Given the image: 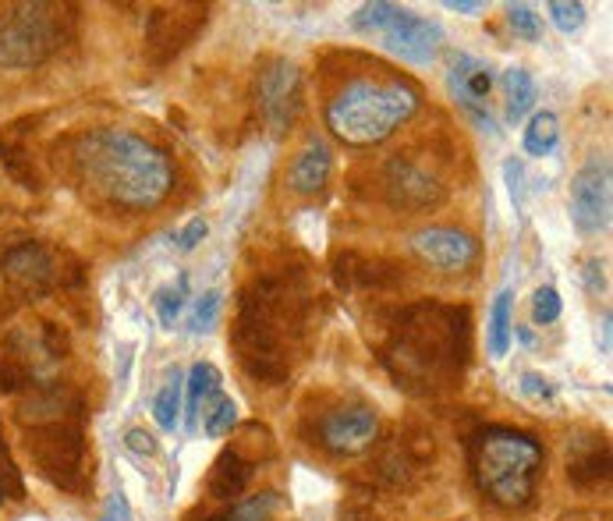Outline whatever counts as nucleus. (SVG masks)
<instances>
[{
    "label": "nucleus",
    "mask_w": 613,
    "mask_h": 521,
    "mask_svg": "<svg viewBox=\"0 0 613 521\" xmlns=\"http://www.w3.org/2000/svg\"><path fill=\"white\" fill-rule=\"evenodd\" d=\"M507 181H511V199L521 206V164L518 160H507Z\"/></svg>",
    "instance_id": "obj_38"
},
{
    "label": "nucleus",
    "mask_w": 613,
    "mask_h": 521,
    "mask_svg": "<svg viewBox=\"0 0 613 521\" xmlns=\"http://www.w3.org/2000/svg\"><path fill=\"white\" fill-rule=\"evenodd\" d=\"M550 18L564 36L578 32L585 25V4H567V0H553L550 4Z\"/></svg>",
    "instance_id": "obj_31"
},
{
    "label": "nucleus",
    "mask_w": 613,
    "mask_h": 521,
    "mask_svg": "<svg viewBox=\"0 0 613 521\" xmlns=\"http://www.w3.org/2000/svg\"><path fill=\"white\" fill-rule=\"evenodd\" d=\"M412 252L433 270L461 273L475 263L479 242L472 234L458 231V227H422L419 234H412Z\"/></svg>",
    "instance_id": "obj_14"
},
{
    "label": "nucleus",
    "mask_w": 613,
    "mask_h": 521,
    "mask_svg": "<svg viewBox=\"0 0 613 521\" xmlns=\"http://www.w3.org/2000/svg\"><path fill=\"white\" fill-rule=\"evenodd\" d=\"M100 521H132V507H128V497L121 490L110 493L107 507H103V518Z\"/></svg>",
    "instance_id": "obj_36"
},
{
    "label": "nucleus",
    "mask_w": 613,
    "mask_h": 521,
    "mask_svg": "<svg viewBox=\"0 0 613 521\" xmlns=\"http://www.w3.org/2000/svg\"><path fill=\"white\" fill-rule=\"evenodd\" d=\"M560 295L553 288H539L536 295H532V319H536L539 327H550V323H557L560 319Z\"/></svg>",
    "instance_id": "obj_32"
},
{
    "label": "nucleus",
    "mask_w": 613,
    "mask_h": 521,
    "mask_svg": "<svg viewBox=\"0 0 613 521\" xmlns=\"http://www.w3.org/2000/svg\"><path fill=\"white\" fill-rule=\"evenodd\" d=\"M504 89H507V121L518 125L521 117L536 107V82H532V75L525 68H511L504 71Z\"/></svg>",
    "instance_id": "obj_22"
},
{
    "label": "nucleus",
    "mask_w": 613,
    "mask_h": 521,
    "mask_svg": "<svg viewBox=\"0 0 613 521\" xmlns=\"http://www.w3.org/2000/svg\"><path fill=\"white\" fill-rule=\"evenodd\" d=\"M511 334H514V291L504 288L493 298V309H489V330H486L489 355L504 358L507 348H511Z\"/></svg>",
    "instance_id": "obj_20"
},
{
    "label": "nucleus",
    "mask_w": 613,
    "mask_h": 521,
    "mask_svg": "<svg viewBox=\"0 0 613 521\" xmlns=\"http://www.w3.org/2000/svg\"><path fill=\"white\" fill-rule=\"evenodd\" d=\"M397 11H401V8H397V4H387V0H380V4H365L351 25H355L358 32H369V36L376 32V36H380V32L387 29L390 22H394Z\"/></svg>",
    "instance_id": "obj_29"
},
{
    "label": "nucleus",
    "mask_w": 613,
    "mask_h": 521,
    "mask_svg": "<svg viewBox=\"0 0 613 521\" xmlns=\"http://www.w3.org/2000/svg\"><path fill=\"white\" fill-rule=\"evenodd\" d=\"M557 142H560L557 114H550V110L532 114V121H528V128H525V153L528 156H550L553 149H557Z\"/></svg>",
    "instance_id": "obj_23"
},
{
    "label": "nucleus",
    "mask_w": 613,
    "mask_h": 521,
    "mask_svg": "<svg viewBox=\"0 0 613 521\" xmlns=\"http://www.w3.org/2000/svg\"><path fill=\"white\" fill-rule=\"evenodd\" d=\"M507 22H511L514 36L525 39V43H539L543 39V22L528 4H507Z\"/></svg>",
    "instance_id": "obj_28"
},
{
    "label": "nucleus",
    "mask_w": 613,
    "mask_h": 521,
    "mask_svg": "<svg viewBox=\"0 0 613 521\" xmlns=\"http://www.w3.org/2000/svg\"><path fill=\"white\" fill-rule=\"evenodd\" d=\"M125 447L132 454H139V458H153V454L160 451L156 436L146 433V429H128V433H125Z\"/></svg>",
    "instance_id": "obj_33"
},
{
    "label": "nucleus",
    "mask_w": 613,
    "mask_h": 521,
    "mask_svg": "<svg viewBox=\"0 0 613 521\" xmlns=\"http://www.w3.org/2000/svg\"><path fill=\"white\" fill-rule=\"evenodd\" d=\"M64 8L57 4H8L0 8V68L25 71L43 64L64 39Z\"/></svg>",
    "instance_id": "obj_6"
},
{
    "label": "nucleus",
    "mask_w": 613,
    "mask_h": 521,
    "mask_svg": "<svg viewBox=\"0 0 613 521\" xmlns=\"http://www.w3.org/2000/svg\"><path fill=\"white\" fill-rule=\"evenodd\" d=\"M25 383H29V376H25L22 366H15V362H0V390H4V394H15V390H22Z\"/></svg>",
    "instance_id": "obj_34"
},
{
    "label": "nucleus",
    "mask_w": 613,
    "mask_h": 521,
    "mask_svg": "<svg viewBox=\"0 0 613 521\" xmlns=\"http://www.w3.org/2000/svg\"><path fill=\"white\" fill-rule=\"evenodd\" d=\"M185 387H188V429H195L199 412L206 415V408L220 397V369L210 366V362H195Z\"/></svg>",
    "instance_id": "obj_19"
},
{
    "label": "nucleus",
    "mask_w": 613,
    "mask_h": 521,
    "mask_svg": "<svg viewBox=\"0 0 613 521\" xmlns=\"http://www.w3.org/2000/svg\"><path fill=\"white\" fill-rule=\"evenodd\" d=\"M309 309L312 295L302 273H266L241 291L231 344L252 380H288L291 348L309 327Z\"/></svg>",
    "instance_id": "obj_2"
},
{
    "label": "nucleus",
    "mask_w": 613,
    "mask_h": 521,
    "mask_svg": "<svg viewBox=\"0 0 613 521\" xmlns=\"http://www.w3.org/2000/svg\"><path fill=\"white\" fill-rule=\"evenodd\" d=\"M0 266H4V277L11 280V288L22 291L25 298L47 295V291H54L61 284L57 256L39 242H22L15 249H8Z\"/></svg>",
    "instance_id": "obj_11"
},
{
    "label": "nucleus",
    "mask_w": 613,
    "mask_h": 521,
    "mask_svg": "<svg viewBox=\"0 0 613 521\" xmlns=\"http://www.w3.org/2000/svg\"><path fill=\"white\" fill-rule=\"evenodd\" d=\"M181 390H185V383H181V373H174L171 380L163 383L160 394H156L153 401V419L160 429H167V433H174L181 422Z\"/></svg>",
    "instance_id": "obj_24"
},
{
    "label": "nucleus",
    "mask_w": 613,
    "mask_h": 521,
    "mask_svg": "<svg viewBox=\"0 0 613 521\" xmlns=\"http://www.w3.org/2000/svg\"><path fill=\"white\" fill-rule=\"evenodd\" d=\"M185 295H188V277H178V288L156 291V298H153L156 316H160V323L167 330H174V323H178L181 309H185Z\"/></svg>",
    "instance_id": "obj_26"
},
{
    "label": "nucleus",
    "mask_w": 613,
    "mask_h": 521,
    "mask_svg": "<svg viewBox=\"0 0 613 521\" xmlns=\"http://www.w3.org/2000/svg\"><path fill=\"white\" fill-rule=\"evenodd\" d=\"M380 415L369 405H341L319 419V444L337 458H351L376 444Z\"/></svg>",
    "instance_id": "obj_10"
},
{
    "label": "nucleus",
    "mask_w": 613,
    "mask_h": 521,
    "mask_svg": "<svg viewBox=\"0 0 613 521\" xmlns=\"http://www.w3.org/2000/svg\"><path fill=\"white\" fill-rule=\"evenodd\" d=\"M383 50H390L394 57L408 64H433L436 54H440L443 43V29L429 18H419L412 11H397L394 22L380 32Z\"/></svg>",
    "instance_id": "obj_12"
},
{
    "label": "nucleus",
    "mask_w": 613,
    "mask_h": 521,
    "mask_svg": "<svg viewBox=\"0 0 613 521\" xmlns=\"http://www.w3.org/2000/svg\"><path fill=\"white\" fill-rule=\"evenodd\" d=\"M277 504H280V497L270 490L252 493V497H238L224 521H270V514L277 511Z\"/></svg>",
    "instance_id": "obj_25"
},
{
    "label": "nucleus",
    "mask_w": 613,
    "mask_h": 521,
    "mask_svg": "<svg viewBox=\"0 0 613 521\" xmlns=\"http://www.w3.org/2000/svg\"><path fill=\"white\" fill-rule=\"evenodd\" d=\"M447 11H461V15H475V11H482L479 0H447Z\"/></svg>",
    "instance_id": "obj_39"
},
{
    "label": "nucleus",
    "mask_w": 613,
    "mask_h": 521,
    "mask_svg": "<svg viewBox=\"0 0 613 521\" xmlns=\"http://www.w3.org/2000/svg\"><path fill=\"white\" fill-rule=\"evenodd\" d=\"M11 479V490L15 493H22V486H18V479H15V472H11V465H8V472H4ZM0 500H4V479H0Z\"/></svg>",
    "instance_id": "obj_40"
},
{
    "label": "nucleus",
    "mask_w": 613,
    "mask_h": 521,
    "mask_svg": "<svg viewBox=\"0 0 613 521\" xmlns=\"http://www.w3.org/2000/svg\"><path fill=\"white\" fill-rule=\"evenodd\" d=\"M567 475H571V483L575 486H599L610 479V447L606 444H596L589 454H571L567 461Z\"/></svg>",
    "instance_id": "obj_21"
},
{
    "label": "nucleus",
    "mask_w": 613,
    "mask_h": 521,
    "mask_svg": "<svg viewBox=\"0 0 613 521\" xmlns=\"http://www.w3.org/2000/svg\"><path fill=\"white\" fill-rule=\"evenodd\" d=\"M571 220L582 234H603L610 227V160L589 156L571 178Z\"/></svg>",
    "instance_id": "obj_8"
},
{
    "label": "nucleus",
    "mask_w": 613,
    "mask_h": 521,
    "mask_svg": "<svg viewBox=\"0 0 613 521\" xmlns=\"http://www.w3.org/2000/svg\"><path fill=\"white\" fill-rule=\"evenodd\" d=\"M521 387H525L528 397H539V401H553V387H550V380H543V376L528 373L525 380H521Z\"/></svg>",
    "instance_id": "obj_37"
},
{
    "label": "nucleus",
    "mask_w": 613,
    "mask_h": 521,
    "mask_svg": "<svg viewBox=\"0 0 613 521\" xmlns=\"http://www.w3.org/2000/svg\"><path fill=\"white\" fill-rule=\"evenodd\" d=\"M29 458L36 468L47 475L50 483L61 490H75L82 479V465H86V440H82V426L78 422H43L32 426L29 433Z\"/></svg>",
    "instance_id": "obj_7"
},
{
    "label": "nucleus",
    "mask_w": 613,
    "mask_h": 521,
    "mask_svg": "<svg viewBox=\"0 0 613 521\" xmlns=\"http://www.w3.org/2000/svg\"><path fill=\"white\" fill-rule=\"evenodd\" d=\"M546 451L536 436L511 426H489L472 440V475L489 504L521 511L536 497Z\"/></svg>",
    "instance_id": "obj_5"
},
{
    "label": "nucleus",
    "mask_w": 613,
    "mask_h": 521,
    "mask_svg": "<svg viewBox=\"0 0 613 521\" xmlns=\"http://www.w3.org/2000/svg\"><path fill=\"white\" fill-rule=\"evenodd\" d=\"M472 319L465 305L415 302L397 312L390 341L383 348V366L397 387L412 394H436L461 380L468 362Z\"/></svg>",
    "instance_id": "obj_3"
},
{
    "label": "nucleus",
    "mask_w": 613,
    "mask_h": 521,
    "mask_svg": "<svg viewBox=\"0 0 613 521\" xmlns=\"http://www.w3.org/2000/svg\"><path fill=\"white\" fill-rule=\"evenodd\" d=\"M206 231H210V224L202 217H195V220H188L185 224V231H181V238H178V245H181V252H192V249H199V242L206 238Z\"/></svg>",
    "instance_id": "obj_35"
},
{
    "label": "nucleus",
    "mask_w": 613,
    "mask_h": 521,
    "mask_svg": "<svg viewBox=\"0 0 613 521\" xmlns=\"http://www.w3.org/2000/svg\"><path fill=\"white\" fill-rule=\"evenodd\" d=\"M217 316H220V291H206V295L195 302V312H192V319H188V330H192V334H206V330L217 323Z\"/></svg>",
    "instance_id": "obj_30"
},
{
    "label": "nucleus",
    "mask_w": 613,
    "mask_h": 521,
    "mask_svg": "<svg viewBox=\"0 0 613 521\" xmlns=\"http://www.w3.org/2000/svg\"><path fill=\"white\" fill-rule=\"evenodd\" d=\"M451 89L458 96V103L468 110L472 117L486 121L489 125V89H493V68L486 61H475V57H454L451 64Z\"/></svg>",
    "instance_id": "obj_15"
},
{
    "label": "nucleus",
    "mask_w": 613,
    "mask_h": 521,
    "mask_svg": "<svg viewBox=\"0 0 613 521\" xmlns=\"http://www.w3.org/2000/svg\"><path fill=\"white\" fill-rule=\"evenodd\" d=\"M422 107V93L404 78H351L326 103V128L348 146H376L408 125Z\"/></svg>",
    "instance_id": "obj_4"
},
{
    "label": "nucleus",
    "mask_w": 613,
    "mask_h": 521,
    "mask_svg": "<svg viewBox=\"0 0 613 521\" xmlns=\"http://www.w3.org/2000/svg\"><path fill=\"white\" fill-rule=\"evenodd\" d=\"M256 475V461H249L238 447L224 451L210 468V479H206V490L213 500H238L245 493V486L252 483Z\"/></svg>",
    "instance_id": "obj_17"
},
{
    "label": "nucleus",
    "mask_w": 613,
    "mask_h": 521,
    "mask_svg": "<svg viewBox=\"0 0 613 521\" xmlns=\"http://www.w3.org/2000/svg\"><path fill=\"white\" fill-rule=\"evenodd\" d=\"M330 171H334V156H330V146L319 139H312L302 153L295 156V164L288 171V185L291 192L298 195H316L326 188L330 181Z\"/></svg>",
    "instance_id": "obj_16"
},
{
    "label": "nucleus",
    "mask_w": 613,
    "mask_h": 521,
    "mask_svg": "<svg viewBox=\"0 0 613 521\" xmlns=\"http://www.w3.org/2000/svg\"><path fill=\"white\" fill-rule=\"evenodd\" d=\"M234 426H238V405H234L231 397H217V401L206 408V436L220 440V436H227Z\"/></svg>",
    "instance_id": "obj_27"
},
{
    "label": "nucleus",
    "mask_w": 613,
    "mask_h": 521,
    "mask_svg": "<svg viewBox=\"0 0 613 521\" xmlns=\"http://www.w3.org/2000/svg\"><path fill=\"white\" fill-rule=\"evenodd\" d=\"M71 167L89 199L114 213H149L174 188L171 156L128 128H93L78 135Z\"/></svg>",
    "instance_id": "obj_1"
},
{
    "label": "nucleus",
    "mask_w": 613,
    "mask_h": 521,
    "mask_svg": "<svg viewBox=\"0 0 613 521\" xmlns=\"http://www.w3.org/2000/svg\"><path fill=\"white\" fill-rule=\"evenodd\" d=\"M383 188H387L390 206L404 213H426L443 199V188L436 185L433 174L415 164V160H404V156H394L387 164Z\"/></svg>",
    "instance_id": "obj_13"
},
{
    "label": "nucleus",
    "mask_w": 613,
    "mask_h": 521,
    "mask_svg": "<svg viewBox=\"0 0 613 521\" xmlns=\"http://www.w3.org/2000/svg\"><path fill=\"white\" fill-rule=\"evenodd\" d=\"M298 107H302V75L291 61L273 57L259 71V110L273 132H288L295 125Z\"/></svg>",
    "instance_id": "obj_9"
},
{
    "label": "nucleus",
    "mask_w": 613,
    "mask_h": 521,
    "mask_svg": "<svg viewBox=\"0 0 613 521\" xmlns=\"http://www.w3.org/2000/svg\"><path fill=\"white\" fill-rule=\"evenodd\" d=\"M199 25H206V18L181 25L178 11H153V15H149V50L163 47V54H160V61H156V64L171 61L181 47H188V39L199 32Z\"/></svg>",
    "instance_id": "obj_18"
}]
</instances>
